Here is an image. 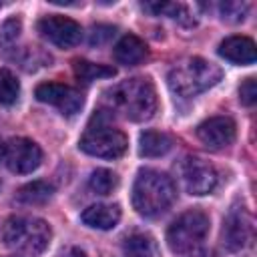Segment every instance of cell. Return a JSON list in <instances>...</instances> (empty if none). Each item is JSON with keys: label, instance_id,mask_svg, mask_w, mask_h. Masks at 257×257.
Segmentation results:
<instances>
[{"label": "cell", "instance_id": "1", "mask_svg": "<svg viewBox=\"0 0 257 257\" xmlns=\"http://www.w3.org/2000/svg\"><path fill=\"white\" fill-rule=\"evenodd\" d=\"M106 102L110 110L122 114L133 122L149 120L157 112V90L149 78H126L106 90Z\"/></svg>", "mask_w": 257, "mask_h": 257}, {"label": "cell", "instance_id": "2", "mask_svg": "<svg viewBox=\"0 0 257 257\" xmlns=\"http://www.w3.org/2000/svg\"><path fill=\"white\" fill-rule=\"evenodd\" d=\"M177 191L171 177L155 169H141L133 183V207L143 217L163 215L175 201Z\"/></svg>", "mask_w": 257, "mask_h": 257}, {"label": "cell", "instance_id": "3", "mask_svg": "<svg viewBox=\"0 0 257 257\" xmlns=\"http://www.w3.org/2000/svg\"><path fill=\"white\" fill-rule=\"evenodd\" d=\"M52 231L50 225L38 217H10L2 227V241L8 249L16 251L18 255L36 257L40 255L50 243Z\"/></svg>", "mask_w": 257, "mask_h": 257}, {"label": "cell", "instance_id": "4", "mask_svg": "<svg viewBox=\"0 0 257 257\" xmlns=\"http://www.w3.org/2000/svg\"><path fill=\"white\" fill-rule=\"evenodd\" d=\"M223 72L215 62L201 56H191L177 62L169 72V86L183 98L197 96L221 80Z\"/></svg>", "mask_w": 257, "mask_h": 257}, {"label": "cell", "instance_id": "5", "mask_svg": "<svg viewBox=\"0 0 257 257\" xmlns=\"http://www.w3.org/2000/svg\"><path fill=\"white\" fill-rule=\"evenodd\" d=\"M126 147V135L108 122V114L104 110L92 114L86 131L78 141V149L82 153L98 159H118L120 155H124Z\"/></svg>", "mask_w": 257, "mask_h": 257}, {"label": "cell", "instance_id": "6", "mask_svg": "<svg viewBox=\"0 0 257 257\" xmlns=\"http://www.w3.org/2000/svg\"><path fill=\"white\" fill-rule=\"evenodd\" d=\"M209 233V217L207 213L199 211V209H191L185 211L183 215H179L169 231H167V243L171 247V251L175 253H191L195 249H199V245L203 243V239Z\"/></svg>", "mask_w": 257, "mask_h": 257}, {"label": "cell", "instance_id": "7", "mask_svg": "<svg viewBox=\"0 0 257 257\" xmlns=\"http://www.w3.org/2000/svg\"><path fill=\"white\" fill-rule=\"evenodd\" d=\"M179 181L189 195H209L217 187V171L201 157H185L179 163Z\"/></svg>", "mask_w": 257, "mask_h": 257}, {"label": "cell", "instance_id": "8", "mask_svg": "<svg viewBox=\"0 0 257 257\" xmlns=\"http://www.w3.org/2000/svg\"><path fill=\"white\" fill-rule=\"evenodd\" d=\"M40 36L58 48H72L82 38V28L76 20L60 14L42 16L36 24Z\"/></svg>", "mask_w": 257, "mask_h": 257}, {"label": "cell", "instance_id": "9", "mask_svg": "<svg viewBox=\"0 0 257 257\" xmlns=\"http://www.w3.org/2000/svg\"><path fill=\"white\" fill-rule=\"evenodd\" d=\"M4 161L12 173L26 175L38 169V165L42 163V151L34 141L16 137L10 139L8 145H4Z\"/></svg>", "mask_w": 257, "mask_h": 257}, {"label": "cell", "instance_id": "10", "mask_svg": "<svg viewBox=\"0 0 257 257\" xmlns=\"http://www.w3.org/2000/svg\"><path fill=\"white\" fill-rule=\"evenodd\" d=\"M34 96L40 102H46V104L56 106L66 116L76 114L82 108V102H84L82 94L74 86L62 84V82H42V84L36 86Z\"/></svg>", "mask_w": 257, "mask_h": 257}, {"label": "cell", "instance_id": "11", "mask_svg": "<svg viewBox=\"0 0 257 257\" xmlns=\"http://www.w3.org/2000/svg\"><path fill=\"white\" fill-rule=\"evenodd\" d=\"M253 239V219L243 207L229 211L223 223V245L229 251L245 249Z\"/></svg>", "mask_w": 257, "mask_h": 257}, {"label": "cell", "instance_id": "12", "mask_svg": "<svg viewBox=\"0 0 257 257\" xmlns=\"http://www.w3.org/2000/svg\"><path fill=\"white\" fill-rule=\"evenodd\" d=\"M235 122L229 116H211L207 120H203L197 126V137L199 141L213 151L225 149L235 141Z\"/></svg>", "mask_w": 257, "mask_h": 257}, {"label": "cell", "instance_id": "13", "mask_svg": "<svg viewBox=\"0 0 257 257\" xmlns=\"http://www.w3.org/2000/svg\"><path fill=\"white\" fill-rule=\"evenodd\" d=\"M219 54L233 64H253L257 58L255 42L247 36H229L219 44Z\"/></svg>", "mask_w": 257, "mask_h": 257}, {"label": "cell", "instance_id": "14", "mask_svg": "<svg viewBox=\"0 0 257 257\" xmlns=\"http://www.w3.org/2000/svg\"><path fill=\"white\" fill-rule=\"evenodd\" d=\"M80 221L86 227L108 231V229L116 227V223L120 221V209H118V205H106V203L90 205V207H86L82 211Z\"/></svg>", "mask_w": 257, "mask_h": 257}, {"label": "cell", "instance_id": "15", "mask_svg": "<svg viewBox=\"0 0 257 257\" xmlns=\"http://www.w3.org/2000/svg\"><path fill=\"white\" fill-rule=\"evenodd\" d=\"M112 54H114V60H116L118 64H122V66H137V64H141V62L147 58L149 50H147V44H145L139 36H135V34H124V36L114 44Z\"/></svg>", "mask_w": 257, "mask_h": 257}, {"label": "cell", "instance_id": "16", "mask_svg": "<svg viewBox=\"0 0 257 257\" xmlns=\"http://www.w3.org/2000/svg\"><path fill=\"white\" fill-rule=\"evenodd\" d=\"M124 257H161L159 243L149 233H133L122 243Z\"/></svg>", "mask_w": 257, "mask_h": 257}, {"label": "cell", "instance_id": "17", "mask_svg": "<svg viewBox=\"0 0 257 257\" xmlns=\"http://www.w3.org/2000/svg\"><path fill=\"white\" fill-rule=\"evenodd\" d=\"M171 147H173L171 137L165 133H159V131H145L139 139V153L149 159L167 155L171 151Z\"/></svg>", "mask_w": 257, "mask_h": 257}, {"label": "cell", "instance_id": "18", "mask_svg": "<svg viewBox=\"0 0 257 257\" xmlns=\"http://www.w3.org/2000/svg\"><path fill=\"white\" fill-rule=\"evenodd\" d=\"M52 193H54V187L48 181H32L22 185L16 191V199L26 205H42L52 197Z\"/></svg>", "mask_w": 257, "mask_h": 257}, {"label": "cell", "instance_id": "19", "mask_svg": "<svg viewBox=\"0 0 257 257\" xmlns=\"http://www.w3.org/2000/svg\"><path fill=\"white\" fill-rule=\"evenodd\" d=\"M72 70L76 74L78 80L82 82H92V80H98V78H110L116 74V70L108 64H96V62H90V60H74L72 62Z\"/></svg>", "mask_w": 257, "mask_h": 257}, {"label": "cell", "instance_id": "20", "mask_svg": "<svg viewBox=\"0 0 257 257\" xmlns=\"http://www.w3.org/2000/svg\"><path fill=\"white\" fill-rule=\"evenodd\" d=\"M118 185V177L108 169H96L92 171L88 179V187L96 195H110Z\"/></svg>", "mask_w": 257, "mask_h": 257}, {"label": "cell", "instance_id": "21", "mask_svg": "<svg viewBox=\"0 0 257 257\" xmlns=\"http://www.w3.org/2000/svg\"><path fill=\"white\" fill-rule=\"evenodd\" d=\"M143 8L153 12V14H167V16H171V18H175L187 26L195 24V18L191 16L189 8L183 4H143Z\"/></svg>", "mask_w": 257, "mask_h": 257}, {"label": "cell", "instance_id": "22", "mask_svg": "<svg viewBox=\"0 0 257 257\" xmlns=\"http://www.w3.org/2000/svg\"><path fill=\"white\" fill-rule=\"evenodd\" d=\"M18 94H20V82H18V78L8 68H0V104H12V102H16Z\"/></svg>", "mask_w": 257, "mask_h": 257}, {"label": "cell", "instance_id": "23", "mask_svg": "<svg viewBox=\"0 0 257 257\" xmlns=\"http://www.w3.org/2000/svg\"><path fill=\"white\" fill-rule=\"evenodd\" d=\"M221 10V16L223 20H229V22H241L249 10V4L245 2H223L219 6Z\"/></svg>", "mask_w": 257, "mask_h": 257}, {"label": "cell", "instance_id": "24", "mask_svg": "<svg viewBox=\"0 0 257 257\" xmlns=\"http://www.w3.org/2000/svg\"><path fill=\"white\" fill-rule=\"evenodd\" d=\"M239 100L245 104V106H251L257 102V80L253 76L245 78L239 86Z\"/></svg>", "mask_w": 257, "mask_h": 257}, {"label": "cell", "instance_id": "25", "mask_svg": "<svg viewBox=\"0 0 257 257\" xmlns=\"http://www.w3.org/2000/svg\"><path fill=\"white\" fill-rule=\"evenodd\" d=\"M20 34V20L18 18H8L2 26H0V42L2 44H10L18 38Z\"/></svg>", "mask_w": 257, "mask_h": 257}, {"label": "cell", "instance_id": "26", "mask_svg": "<svg viewBox=\"0 0 257 257\" xmlns=\"http://www.w3.org/2000/svg\"><path fill=\"white\" fill-rule=\"evenodd\" d=\"M112 34H114V28H112V26H102V24H98V26H94L92 32H90V44H102V42H106Z\"/></svg>", "mask_w": 257, "mask_h": 257}, {"label": "cell", "instance_id": "27", "mask_svg": "<svg viewBox=\"0 0 257 257\" xmlns=\"http://www.w3.org/2000/svg\"><path fill=\"white\" fill-rule=\"evenodd\" d=\"M58 257H86V253L80 251V249H76V247H68V249L60 251Z\"/></svg>", "mask_w": 257, "mask_h": 257}, {"label": "cell", "instance_id": "28", "mask_svg": "<svg viewBox=\"0 0 257 257\" xmlns=\"http://www.w3.org/2000/svg\"><path fill=\"white\" fill-rule=\"evenodd\" d=\"M189 257H213V253L207 249H195V251H191Z\"/></svg>", "mask_w": 257, "mask_h": 257}, {"label": "cell", "instance_id": "29", "mask_svg": "<svg viewBox=\"0 0 257 257\" xmlns=\"http://www.w3.org/2000/svg\"><path fill=\"white\" fill-rule=\"evenodd\" d=\"M2 159H4V143L0 141V161H2Z\"/></svg>", "mask_w": 257, "mask_h": 257}]
</instances>
